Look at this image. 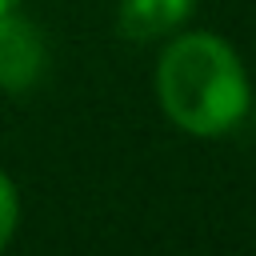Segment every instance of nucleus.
<instances>
[{
  "instance_id": "1",
  "label": "nucleus",
  "mask_w": 256,
  "mask_h": 256,
  "mask_svg": "<svg viewBox=\"0 0 256 256\" xmlns=\"http://www.w3.org/2000/svg\"><path fill=\"white\" fill-rule=\"evenodd\" d=\"M156 100L184 136H228L252 112L248 68L216 32H172L156 60Z\"/></svg>"
},
{
  "instance_id": "2",
  "label": "nucleus",
  "mask_w": 256,
  "mask_h": 256,
  "mask_svg": "<svg viewBox=\"0 0 256 256\" xmlns=\"http://www.w3.org/2000/svg\"><path fill=\"white\" fill-rule=\"evenodd\" d=\"M48 68V44L32 16L4 8L0 12V92L24 96L44 80Z\"/></svg>"
},
{
  "instance_id": "3",
  "label": "nucleus",
  "mask_w": 256,
  "mask_h": 256,
  "mask_svg": "<svg viewBox=\"0 0 256 256\" xmlns=\"http://www.w3.org/2000/svg\"><path fill=\"white\" fill-rule=\"evenodd\" d=\"M192 12H196V0H120L116 28L124 40L152 44L180 32L192 20Z\"/></svg>"
},
{
  "instance_id": "4",
  "label": "nucleus",
  "mask_w": 256,
  "mask_h": 256,
  "mask_svg": "<svg viewBox=\"0 0 256 256\" xmlns=\"http://www.w3.org/2000/svg\"><path fill=\"white\" fill-rule=\"evenodd\" d=\"M16 228H20V192H16L12 176L0 168V252L12 244Z\"/></svg>"
},
{
  "instance_id": "5",
  "label": "nucleus",
  "mask_w": 256,
  "mask_h": 256,
  "mask_svg": "<svg viewBox=\"0 0 256 256\" xmlns=\"http://www.w3.org/2000/svg\"><path fill=\"white\" fill-rule=\"evenodd\" d=\"M12 4H16V0H0V12H4V8H12Z\"/></svg>"
},
{
  "instance_id": "6",
  "label": "nucleus",
  "mask_w": 256,
  "mask_h": 256,
  "mask_svg": "<svg viewBox=\"0 0 256 256\" xmlns=\"http://www.w3.org/2000/svg\"><path fill=\"white\" fill-rule=\"evenodd\" d=\"M252 108H256V104H252Z\"/></svg>"
}]
</instances>
